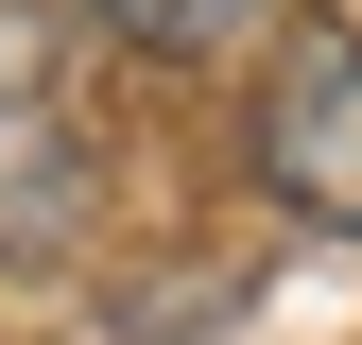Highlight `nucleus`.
Here are the masks:
<instances>
[{
	"label": "nucleus",
	"instance_id": "1",
	"mask_svg": "<svg viewBox=\"0 0 362 345\" xmlns=\"http://www.w3.org/2000/svg\"><path fill=\"white\" fill-rule=\"evenodd\" d=\"M259 172L310 225H362V35H293V69L259 86Z\"/></svg>",
	"mask_w": 362,
	"mask_h": 345
},
{
	"label": "nucleus",
	"instance_id": "2",
	"mask_svg": "<svg viewBox=\"0 0 362 345\" xmlns=\"http://www.w3.org/2000/svg\"><path fill=\"white\" fill-rule=\"evenodd\" d=\"M69 104H52V35L0 18V259H52L69 242Z\"/></svg>",
	"mask_w": 362,
	"mask_h": 345
},
{
	"label": "nucleus",
	"instance_id": "3",
	"mask_svg": "<svg viewBox=\"0 0 362 345\" xmlns=\"http://www.w3.org/2000/svg\"><path fill=\"white\" fill-rule=\"evenodd\" d=\"M259 0H104V35H139V52H207V35H242Z\"/></svg>",
	"mask_w": 362,
	"mask_h": 345
}]
</instances>
